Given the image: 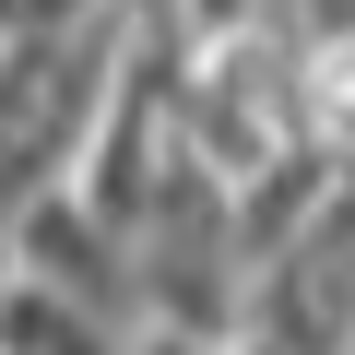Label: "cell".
I'll return each instance as SVG.
<instances>
[{
	"label": "cell",
	"instance_id": "cell-1",
	"mask_svg": "<svg viewBox=\"0 0 355 355\" xmlns=\"http://www.w3.org/2000/svg\"><path fill=\"white\" fill-rule=\"evenodd\" d=\"M12 272H36V284H60V296H83V308H107V320L142 331V261H130V225L95 214L71 178H48V190L12 202Z\"/></svg>",
	"mask_w": 355,
	"mask_h": 355
},
{
	"label": "cell",
	"instance_id": "cell-2",
	"mask_svg": "<svg viewBox=\"0 0 355 355\" xmlns=\"http://www.w3.org/2000/svg\"><path fill=\"white\" fill-rule=\"evenodd\" d=\"M0 355H142V331L60 296V284H36V272H12L0 284Z\"/></svg>",
	"mask_w": 355,
	"mask_h": 355
},
{
	"label": "cell",
	"instance_id": "cell-3",
	"mask_svg": "<svg viewBox=\"0 0 355 355\" xmlns=\"http://www.w3.org/2000/svg\"><path fill=\"white\" fill-rule=\"evenodd\" d=\"M142 355H272L261 331H166V320H142Z\"/></svg>",
	"mask_w": 355,
	"mask_h": 355
}]
</instances>
